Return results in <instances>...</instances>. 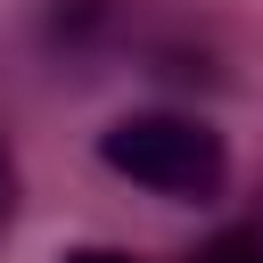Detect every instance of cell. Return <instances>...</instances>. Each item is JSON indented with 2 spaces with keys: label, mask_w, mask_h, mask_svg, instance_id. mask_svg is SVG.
<instances>
[{
  "label": "cell",
  "mask_w": 263,
  "mask_h": 263,
  "mask_svg": "<svg viewBox=\"0 0 263 263\" xmlns=\"http://www.w3.org/2000/svg\"><path fill=\"white\" fill-rule=\"evenodd\" d=\"M99 164L123 173V181H140V189H156V197H189V205L222 197V181H230L222 132L197 123V115H173V107L115 115V123L99 132Z\"/></svg>",
  "instance_id": "6da1fadb"
},
{
  "label": "cell",
  "mask_w": 263,
  "mask_h": 263,
  "mask_svg": "<svg viewBox=\"0 0 263 263\" xmlns=\"http://www.w3.org/2000/svg\"><path fill=\"white\" fill-rule=\"evenodd\" d=\"M16 197H25V173H16V148L0 140V238H8V222H16Z\"/></svg>",
  "instance_id": "3957f363"
},
{
  "label": "cell",
  "mask_w": 263,
  "mask_h": 263,
  "mask_svg": "<svg viewBox=\"0 0 263 263\" xmlns=\"http://www.w3.org/2000/svg\"><path fill=\"white\" fill-rule=\"evenodd\" d=\"M181 263H263V230H255V222H230V230L197 238Z\"/></svg>",
  "instance_id": "7a4b0ae2"
},
{
  "label": "cell",
  "mask_w": 263,
  "mask_h": 263,
  "mask_svg": "<svg viewBox=\"0 0 263 263\" xmlns=\"http://www.w3.org/2000/svg\"><path fill=\"white\" fill-rule=\"evenodd\" d=\"M58 263H132V255H123V247H66Z\"/></svg>",
  "instance_id": "277c9868"
}]
</instances>
